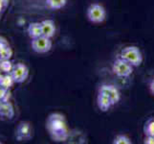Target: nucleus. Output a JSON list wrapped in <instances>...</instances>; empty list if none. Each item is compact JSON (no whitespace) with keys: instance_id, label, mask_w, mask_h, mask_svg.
Masks as SVG:
<instances>
[{"instance_id":"b1692460","label":"nucleus","mask_w":154,"mask_h":144,"mask_svg":"<svg viewBox=\"0 0 154 144\" xmlns=\"http://www.w3.org/2000/svg\"><path fill=\"white\" fill-rule=\"evenodd\" d=\"M2 78H3V74L1 73V71H0V82H1V80H2Z\"/></svg>"},{"instance_id":"423d86ee","label":"nucleus","mask_w":154,"mask_h":144,"mask_svg":"<svg viewBox=\"0 0 154 144\" xmlns=\"http://www.w3.org/2000/svg\"><path fill=\"white\" fill-rule=\"evenodd\" d=\"M52 45L53 43L51 39L44 36L32 40V48L35 53H38V54H44V53L49 52Z\"/></svg>"},{"instance_id":"4468645a","label":"nucleus","mask_w":154,"mask_h":144,"mask_svg":"<svg viewBox=\"0 0 154 144\" xmlns=\"http://www.w3.org/2000/svg\"><path fill=\"white\" fill-rule=\"evenodd\" d=\"M67 3V0H46V5L52 10L62 9Z\"/></svg>"},{"instance_id":"aec40b11","label":"nucleus","mask_w":154,"mask_h":144,"mask_svg":"<svg viewBox=\"0 0 154 144\" xmlns=\"http://www.w3.org/2000/svg\"><path fill=\"white\" fill-rule=\"evenodd\" d=\"M10 0H0V15L4 12V10L8 7Z\"/></svg>"},{"instance_id":"4be33fe9","label":"nucleus","mask_w":154,"mask_h":144,"mask_svg":"<svg viewBox=\"0 0 154 144\" xmlns=\"http://www.w3.org/2000/svg\"><path fill=\"white\" fill-rule=\"evenodd\" d=\"M146 144H154V136H146L145 138Z\"/></svg>"},{"instance_id":"f3484780","label":"nucleus","mask_w":154,"mask_h":144,"mask_svg":"<svg viewBox=\"0 0 154 144\" xmlns=\"http://www.w3.org/2000/svg\"><path fill=\"white\" fill-rule=\"evenodd\" d=\"M114 144H131L132 141L130 140V138L128 136H126L125 135H118L114 138Z\"/></svg>"},{"instance_id":"39448f33","label":"nucleus","mask_w":154,"mask_h":144,"mask_svg":"<svg viewBox=\"0 0 154 144\" xmlns=\"http://www.w3.org/2000/svg\"><path fill=\"white\" fill-rule=\"evenodd\" d=\"M15 137L18 141H28L33 137V127L30 122H20L15 130Z\"/></svg>"},{"instance_id":"9b49d317","label":"nucleus","mask_w":154,"mask_h":144,"mask_svg":"<svg viewBox=\"0 0 154 144\" xmlns=\"http://www.w3.org/2000/svg\"><path fill=\"white\" fill-rule=\"evenodd\" d=\"M97 103H98L99 109L100 110H103V111L108 110L111 107L114 105L113 102L111 101V99L108 97V96H106L105 94L100 93V92H99L98 98H97Z\"/></svg>"},{"instance_id":"0eeeda50","label":"nucleus","mask_w":154,"mask_h":144,"mask_svg":"<svg viewBox=\"0 0 154 144\" xmlns=\"http://www.w3.org/2000/svg\"><path fill=\"white\" fill-rule=\"evenodd\" d=\"M11 74H12L15 84L24 83L29 76V68L22 62L15 63Z\"/></svg>"},{"instance_id":"f03ea898","label":"nucleus","mask_w":154,"mask_h":144,"mask_svg":"<svg viewBox=\"0 0 154 144\" xmlns=\"http://www.w3.org/2000/svg\"><path fill=\"white\" fill-rule=\"evenodd\" d=\"M120 57L122 59L125 60L127 62H129L131 66H140L143 62V55L141 50L137 46L129 45L125 47L123 50L121 51Z\"/></svg>"},{"instance_id":"a878e982","label":"nucleus","mask_w":154,"mask_h":144,"mask_svg":"<svg viewBox=\"0 0 154 144\" xmlns=\"http://www.w3.org/2000/svg\"><path fill=\"white\" fill-rule=\"evenodd\" d=\"M0 143H1V141H0Z\"/></svg>"},{"instance_id":"6e6552de","label":"nucleus","mask_w":154,"mask_h":144,"mask_svg":"<svg viewBox=\"0 0 154 144\" xmlns=\"http://www.w3.org/2000/svg\"><path fill=\"white\" fill-rule=\"evenodd\" d=\"M99 92L103 93L106 96H108L114 105L116 103H118L121 99V93L119 91V89L115 86H112V85H103V86L100 88Z\"/></svg>"},{"instance_id":"dca6fc26","label":"nucleus","mask_w":154,"mask_h":144,"mask_svg":"<svg viewBox=\"0 0 154 144\" xmlns=\"http://www.w3.org/2000/svg\"><path fill=\"white\" fill-rule=\"evenodd\" d=\"M13 49L11 46L4 47L2 49H0V61L1 60H11V58L13 56Z\"/></svg>"},{"instance_id":"f8f14e48","label":"nucleus","mask_w":154,"mask_h":144,"mask_svg":"<svg viewBox=\"0 0 154 144\" xmlns=\"http://www.w3.org/2000/svg\"><path fill=\"white\" fill-rule=\"evenodd\" d=\"M27 33L32 39H36L42 36V29L40 22H31L27 28Z\"/></svg>"},{"instance_id":"a211bd4d","label":"nucleus","mask_w":154,"mask_h":144,"mask_svg":"<svg viewBox=\"0 0 154 144\" xmlns=\"http://www.w3.org/2000/svg\"><path fill=\"white\" fill-rule=\"evenodd\" d=\"M145 134L146 136H154V117L146 124Z\"/></svg>"},{"instance_id":"f257e3e1","label":"nucleus","mask_w":154,"mask_h":144,"mask_svg":"<svg viewBox=\"0 0 154 144\" xmlns=\"http://www.w3.org/2000/svg\"><path fill=\"white\" fill-rule=\"evenodd\" d=\"M46 130L54 141H65L69 136L67 122L61 114L54 113L47 117Z\"/></svg>"},{"instance_id":"5701e85b","label":"nucleus","mask_w":154,"mask_h":144,"mask_svg":"<svg viewBox=\"0 0 154 144\" xmlns=\"http://www.w3.org/2000/svg\"><path fill=\"white\" fill-rule=\"evenodd\" d=\"M149 90H150V92L154 95V78L151 80V82L149 84Z\"/></svg>"},{"instance_id":"412c9836","label":"nucleus","mask_w":154,"mask_h":144,"mask_svg":"<svg viewBox=\"0 0 154 144\" xmlns=\"http://www.w3.org/2000/svg\"><path fill=\"white\" fill-rule=\"evenodd\" d=\"M9 41L7 40V39H5L4 37L0 36V49H2L4 47H7L9 46Z\"/></svg>"},{"instance_id":"9d476101","label":"nucleus","mask_w":154,"mask_h":144,"mask_svg":"<svg viewBox=\"0 0 154 144\" xmlns=\"http://www.w3.org/2000/svg\"><path fill=\"white\" fill-rule=\"evenodd\" d=\"M0 116L6 119H13L14 116V109L13 104L8 101V102H2L0 107Z\"/></svg>"},{"instance_id":"7ed1b4c3","label":"nucleus","mask_w":154,"mask_h":144,"mask_svg":"<svg viewBox=\"0 0 154 144\" xmlns=\"http://www.w3.org/2000/svg\"><path fill=\"white\" fill-rule=\"evenodd\" d=\"M86 14L90 22L99 24L104 21L106 18V11L103 5L99 3H93L88 7Z\"/></svg>"},{"instance_id":"ddd939ff","label":"nucleus","mask_w":154,"mask_h":144,"mask_svg":"<svg viewBox=\"0 0 154 144\" xmlns=\"http://www.w3.org/2000/svg\"><path fill=\"white\" fill-rule=\"evenodd\" d=\"M14 84H15V83H14V80L12 76V74L7 73V74H4L3 75V78L1 80V82H0V87L5 89H10L13 87Z\"/></svg>"},{"instance_id":"20e7f679","label":"nucleus","mask_w":154,"mask_h":144,"mask_svg":"<svg viewBox=\"0 0 154 144\" xmlns=\"http://www.w3.org/2000/svg\"><path fill=\"white\" fill-rule=\"evenodd\" d=\"M133 66H131L129 62L122 59L121 57L116 59L112 66V71L116 76L121 78L129 77L133 73Z\"/></svg>"},{"instance_id":"6ab92c4d","label":"nucleus","mask_w":154,"mask_h":144,"mask_svg":"<svg viewBox=\"0 0 154 144\" xmlns=\"http://www.w3.org/2000/svg\"><path fill=\"white\" fill-rule=\"evenodd\" d=\"M11 98L10 89H5L0 87V101L1 102H8Z\"/></svg>"},{"instance_id":"2eb2a0df","label":"nucleus","mask_w":154,"mask_h":144,"mask_svg":"<svg viewBox=\"0 0 154 144\" xmlns=\"http://www.w3.org/2000/svg\"><path fill=\"white\" fill-rule=\"evenodd\" d=\"M14 63L11 60H1L0 61V71L4 74L11 73L14 68Z\"/></svg>"},{"instance_id":"393cba45","label":"nucleus","mask_w":154,"mask_h":144,"mask_svg":"<svg viewBox=\"0 0 154 144\" xmlns=\"http://www.w3.org/2000/svg\"><path fill=\"white\" fill-rule=\"evenodd\" d=\"M1 104H2V102H1V101H0V107H1Z\"/></svg>"},{"instance_id":"1a4fd4ad","label":"nucleus","mask_w":154,"mask_h":144,"mask_svg":"<svg viewBox=\"0 0 154 144\" xmlns=\"http://www.w3.org/2000/svg\"><path fill=\"white\" fill-rule=\"evenodd\" d=\"M41 29H42V36L47 37V38H53L56 34V24L54 20L52 19H45L41 21Z\"/></svg>"}]
</instances>
